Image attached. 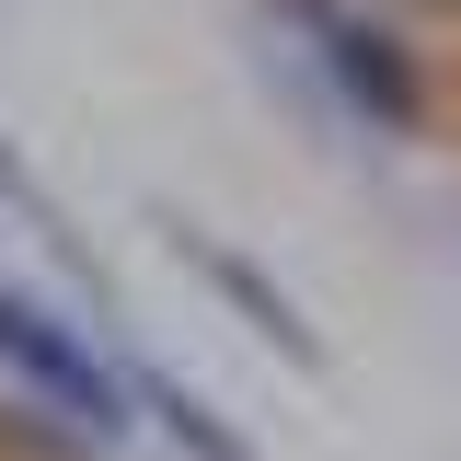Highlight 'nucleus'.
<instances>
[{"label": "nucleus", "mask_w": 461, "mask_h": 461, "mask_svg": "<svg viewBox=\"0 0 461 461\" xmlns=\"http://www.w3.org/2000/svg\"><path fill=\"white\" fill-rule=\"evenodd\" d=\"M277 23L300 35L312 81H323L369 139H415V127H427L438 81H427V47L403 35L393 12H369V0H277Z\"/></svg>", "instance_id": "1"}, {"label": "nucleus", "mask_w": 461, "mask_h": 461, "mask_svg": "<svg viewBox=\"0 0 461 461\" xmlns=\"http://www.w3.org/2000/svg\"><path fill=\"white\" fill-rule=\"evenodd\" d=\"M0 369L23 381V403H35V415L81 427L93 450L139 438L127 369H115L104 346H93V323H81V312H58V300H35V288H12V277H0Z\"/></svg>", "instance_id": "2"}, {"label": "nucleus", "mask_w": 461, "mask_h": 461, "mask_svg": "<svg viewBox=\"0 0 461 461\" xmlns=\"http://www.w3.org/2000/svg\"><path fill=\"white\" fill-rule=\"evenodd\" d=\"M162 254L173 266H185V277L208 288V300H220L230 323H242V335L266 346V357H277V369H300V381H323V369H335V346L312 335V312H300V288L277 277V266H266V254H242V242H220V230L208 220H185V208H162Z\"/></svg>", "instance_id": "3"}, {"label": "nucleus", "mask_w": 461, "mask_h": 461, "mask_svg": "<svg viewBox=\"0 0 461 461\" xmlns=\"http://www.w3.org/2000/svg\"><path fill=\"white\" fill-rule=\"evenodd\" d=\"M115 369H127V403H139V427H150L162 450H185V461H266V450H254V427L220 415L173 357H115Z\"/></svg>", "instance_id": "4"}, {"label": "nucleus", "mask_w": 461, "mask_h": 461, "mask_svg": "<svg viewBox=\"0 0 461 461\" xmlns=\"http://www.w3.org/2000/svg\"><path fill=\"white\" fill-rule=\"evenodd\" d=\"M0 208H23V220H35V242H47V254H81V242H69V208H58L47 185H35V162L12 150V127H0Z\"/></svg>", "instance_id": "5"}, {"label": "nucleus", "mask_w": 461, "mask_h": 461, "mask_svg": "<svg viewBox=\"0 0 461 461\" xmlns=\"http://www.w3.org/2000/svg\"><path fill=\"white\" fill-rule=\"evenodd\" d=\"M369 12H393V23H461V0H369Z\"/></svg>", "instance_id": "6"}]
</instances>
